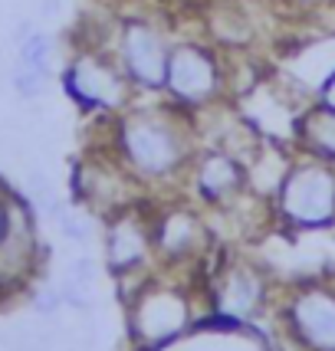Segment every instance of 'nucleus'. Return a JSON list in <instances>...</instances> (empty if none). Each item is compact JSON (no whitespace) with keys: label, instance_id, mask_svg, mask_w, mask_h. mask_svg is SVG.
Wrapping results in <instances>:
<instances>
[{"label":"nucleus","instance_id":"nucleus-9","mask_svg":"<svg viewBox=\"0 0 335 351\" xmlns=\"http://www.w3.org/2000/svg\"><path fill=\"white\" fill-rule=\"evenodd\" d=\"M141 250H145V233L132 223V220H119L112 233H108V253H112V263L115 266H125V263H132L141 256Z\"/></svg>","mask_w":335,"mask_h":351},{"label":"nucleus","instance_id":"nucleus-11","mask_svg":"<svg viewBox=\"0 0 335 351\" xmlns=\"http://www.w3.org/2000/svg\"><path fill=\"white\" fill-rule=\"evenodd\" d=\"M319 102L322 106H329V108H335V76L319 89Z\"/></svg>","mask_w":335,"mask_h":351},{"label":"nucleus","instance_id":"nucleus-8","mask_svg":"<svg viewBox=\"0 0 335 351\" xmlns=\"http://www.w3.org/2000/svg\"><path fill=\"white\" fill-rule=\"evenodd\" d=\"M299 138L316 158H325L335 165V108L316 102L299 119Z\"/></svg>","mask_w":335,"mask_h":351},{"label":"nucleus","instance_id":"nucleus-3","mask_svg":"<svg viewBox=\"0 0 335 351\" xmlns=\"http://www.w3.org/2000/svg\"><path fill=\"white\" fill-rule=\"evenodd\" d=\"M171 46L148 20H128L119 33V66L138 89H165Z\"/></svg>","mask_w":335,"mask_h":351},{"label":"nucleus","instance_id":"nucleus-7","mask_svg":"<svg viewBox=\"0 0 335 351\" xmlns=\"http://www.w3.org/2000/svg\"><path fill=\"white\" fill-rule=\"evenodd\" d=\"M198 184L207 200H227L244 187V165L227 152H207L198 165Z\"/></svg>","mask_w":335,"mask_h":351},{"label":"nucleus","instance_id":"nucleus-1","mask_svg":"<svg viewBox=\"0 0 335 351\" xmlns=\"http://www.w3.org/2000/svg\"><path fill=\"white\" fill-rule=\"evenodd\" d=\"M119 148L141 178H168L187 158V138L161 112H135L119 128Z\"/></svg>","mask_w":335,"mask_h":351},{"label":"nucleus","instance_id":"nucleus-2","mask_svg":"<svg viewBox=\"0 0 335 351\" xmlns=\"http://www.w3.org/2000/svg\"><path fill=\"white\" fill-rule=\"evenodd\" d=\"M279 210L296 227H329L335 220V168L325 158L292 165L279 181Z\"/></svg>","mask_w":335,"mask_h":351},{"label":"nucleus","instance_id":"nucleus-4","mask_svg":"<svg viewBox=\"0 0 335 351\" xmlns=\"http://www.w3.org/2000/svg\"><path fill=\"white\" fill-rule=\"evenodd\" d=\"M165 89L178 106H204L220 92V66L200 43L171 46Z\"/></svg>","mask_w":335,"mask_h":351},{"label":"nucleus","instance_id":"nucleus-5","mask_svg":"<svg viewBox=\"0 0 335 351\" xmlns=\"http://www.w3.org/2000/svg\"><path fill=\"white\" fill-rule=\"evenodd\" d=\"M62 82L73 102H79L82 108H119L128 95V76L122 73V66L95 53H86L69 62Z\"/></svg>","mask_w":335,"mask_h":351},{"label":"nucleus","instance_id":"nucleus-6","mask_svg":"<svg viewBox=\"0 0 335 351\" xmlns=\"http://www.w3.org/2000/svg\"><path fill=\"white\" fill-rule=\"evenodd\" d=\"M49 66H53V40L43 30L23 27L20 46H16V69H14V89L23 99L43 95L49 82Z\"/></svg>","mask_w":335,"mask_h":351},{"label":"nucleus","instance_id":"nucleus-10","mask_svg":"<svg viewBox=\"0 0 335 351\" xmlns=\"http://www.w3.org/2000/svg\"><path fill=\"white\" fill-rule=\"evenodd\" d=\"M303 325L309 328V338H316L319 345H335V308L329 302H309Z\"/></svg>","mask_w":335,"mask_h":351}]
</instances>
